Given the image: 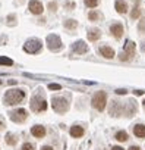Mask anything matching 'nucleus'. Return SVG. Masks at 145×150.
I'll return each mask as SVG.
<instances>
[{
	"label": "nucleus",
	"mask_w": 145,
	"mask_h": 150,
	"mask_svg": "<svg viewBox=\"0 0 145 150\" xmlns=\"http://www.w3.org/2000/svg\"><path fill=\"white\" fill-rule=\"evenodd\" d=\"M27 99V90L25 88H11L3 96V105L5 106H18Z\"/></svg>",
	"instance_id": "nucleus-1"
},
{
	"label": "nucleus",
	"mask_w": 145,
	"mask_h": 150,
	"mask_svg": "<svg viewBox=\"0 0 145 150\" xmlns=\"http://www.w3.org/2000/svg\"><path fill=\"white\" fill-rule=\"evenodd\" d=\"M50 102H51L53 110H54L56 113H59V115H64V113L70 109V102H69L64 96H62V94H54Z\"/></svg>",
	"instance_id": "nucleus-2"
},
{
	"label": "nucleus",
	"mask_w": 145,
	"mask_h": 150,
	"mask_svg": "<svg viewBox=\"0 0 145 150\" xmlns=\"http://www.w3.org/2000/svg\"><path fill=\"white\" fill-rule=\"evenodd\" d=\"M29 108L34 113H43V112L47 110L48 103H47V100L44 99V96L41 93H35L29 100Z\"/></svg>",
	"instance_id": "nucleus-3"
},
{
	"label": "nucleus",
	"mask_w": 145,
	"mask_h": 150,
	"mask_svg": "<svg viewBox=\"0 0 145 150\" xmlns=\"http://www.w3.org/2000/svg\"><path fill=\"white\" fill-rule=\"evenodd\" d=\"M91 106L98 110V112H103L107 106V93L106 91H97L94 93L92 99H91Z\"/></svg>",
	"instance_id": "nucleus-4"
},
{
	"label": "nucleus",
	"mask_w": 145,
	"mask_h": 150,
	"mask_svg": "<svg viewBox=\"0 0 145 150\" xmlns=\"http://www.w3.org/2000/svg\"><path fill=\"white\" fill-rule=\"evenodd\" d=\"M135 50H136L135 43L130 41V40H127L126 44H125V47H123V50H122L120 54H119V59H120L122 62H129V60H132L133 56H135Z\"/></svg>",
	"instance_id": "nucleus-5"
},
{
	"label": "nucleus",
	"mask_w": 145,
	"mask_h": 150,
	"mask_svg": "<svg viewBox=\"0 0 145 150\" xmlns=\"http://www.w3.org/2000/svg\"><path fill=\"white\" fill-rule=\"evenodd\" d=\"M28 110L24 109V108H16L13 110L9 112V119L15 124H24L27 119H28Z\"/></svg>",
	"instance_id": "nucleus-6"
},
{
	"label": "nucleus",
	"mask_w": 145,
	"mask_h": 150,
	"mask_svg": "<svg viewBox=\"0 0 145 150\" xmlns=\"http://www.w3.org/2000/svg\"><path fill=\"white\" fill-rule=\"evenodd\" d=\"M43 49V41L40 38H29L27 40V43L24 44V50L29 54H35V53H40Z\"/></svg>",
	"instance_id": "nucleus-7"
},
{
	"label": "nucleus",
	"mask_w": 145,
	"mask_h": 150,
	"mask_svg": "<svg viewBox=\"0 0 145 150\" xmlns=\"http://www.w3.org/2000/svg\"><path fill=\"white\" fill-rule=\"evenodd\" d=\"M46 43H47V47L51 50V52H59L63 49V44H62V40L57 34H50L47 35L46 38Z\"/></svg>",
	"instance_id": "nucleus-8"
},
{
	"label": "nucleus",
	"mask_w": 145,
	"mask_h": 150,
	"mask_svg": "<svg viewBox=\"0 0 145 150\" xmlns=\"http://www.w3.org/2000/svg\"><path fill=\"white\" fill-rule=\"evenodd\" d=\"M109 113H110V116H114V118L122 116V115H123V103L119 102V100H113V102L110 103Z\"/></svg>",
	"instance_id": "nucleus-9"
},
{
	"label": "nucleus",
	"mask_w": 145,
	"mask_h": 150,
	"mask_svg": "<svg viewBox=\"0 0 145 150\" xmlns=\"http://www.w3.org/2000/svg\"><path fill=\"white\" fill-rule=\"evenodd\" d=\"M138 110V105L135 100H127L123 103V115L127 116V118H132Z\"/></svg>",
	"instance_id": "nucleus-10"
},
{
	"label": "nucleus",
	"mask_w": 145,
	"mask_h": 150,
	"mask_svg": "<svg viewBox=\"0 0 145 150\" xmlns=\"http://www.w3.org/2000/svg\"><path fill=\"white\" fill-rule=\"evenodd\" d=\"M69 134L72 138H82L85 135V127L84 125H79V124H75L69 128Z\"/></svg>",
	"instance_id": "nucleus-11"
},
{
	"label": "nucleus",
	"mask_w": 145,
	"mask_h": 150,
	"mask_svg": "<svg viewBox=\"0 0 145 150\" xmlns=\"http://www.w3.org/2000/svg\"><path fill=\"white\" fill-rule=\"evenodd\" d=\"M88 50H90L88 44L82 40H78V41H75L74 44H72V52L76 53V54H85V53H88Z\"/></svg>",
	"instance_id": "nucleus-12"
},
{
	"label": "nucleus",
	"mask_w": 145,
	"mask_h": 150,
	"mask_svg": "<svg viewBox=\"0 0 145 150\" xmlns=\"http://www.w3.org/2000/svg\"><path fill=\"white\" fill-rule=\"evenodd\" d=\"M28 9L32 15H41L44 12V6L43 3L40 2V0H31V2L28 3Z\"/></svg>",
	"instance_id": "nucleus-13"
},
{
	"label": "nucleus",
	"mask_w": 145,
	"mask_h": 150,
	"mask_svg": "<svg viewBox=\"0 0 145 150\" xmlns=\"http://www.w3.org/2000/svg\"><path fill=\"white\" fill-rule=\"evenodd\" d=\"M123 33H125V30H123V25H122L120 22H114V24L110 25V34H111L116 40H120V38L123 37Z\"/></svg>",
	"instance_id": "nucleus-14"
},
{
	"label": "nucleus",
	"mask_w": 145,
	"mask_h": 150,
	"mask_svg": "<svg viewBox=\"0 0 145 150\" xmlns=\"http://www.w3.org/2000/svg\"><path fill=\"white\" fill-rule=\"evenodd\" d=\"M31 135L34 138H37V140H41V138H44L47 135V129L43 125H32L31 127Z\"/></svg>",
	"instance_id": "nucleus-15"
},
{
	"label": "nucleus",
	"mask_w": 145,
	"mask_h": 150,
	"mask_svg": "<svg viewBox=\"0 0 145 150\" xmlns=\"http://www.w3.org/2000/svg\"><path fill=\"white\" fill-rule=\"evenodd\" d=\"M98 53H100L103 57H106V59H113V57L116 56L114 49H113V47H110V46H107V44L100 46V47H98Z\"/></svg>",
	"instance_id": "nucleus-16"
},
{
	"label": "nucleus",
	"mask_w": 145,
	"mask_h": 150,
	"mask_svg": "<svg viewBox=\"0 0 145 150\" xmlns=\"http://www.w3.org/2000/svg\"><path fill=\"white\" fill-rule=\"evenodd\" d=\"M132 132L136 138H141L144 140L145 138V125L144 124H135L133 128H132Z\"/></svg>",
	"instance_id": "nucleus-17"
},
{
	"label": "nucleus",
	"mask_w": 145,
	"mask_h": 150,
	"mask_svg": "<svg viewBox=\"0 0 145 150\" xmlns=\"http://www.w3.org/2000/svg\"><path fill=\"white\" fill-rule=\"evenodd\" d=\"M114 9H116V12H117V13L125 15V13H127L129 6H127V3H126V0H116V3H114Z\"/></svg>",
	"instance_id": "nucleus-18"
},
{
	"label": "nucleus",
	"mask_w": 145,
	"mask_h": 150,
	"mask_svg": "<svg viewBox=\"0 0 145 150\" xmlns=\"http://www.w3.org/2000/svg\"><path fill=\"white\" fill-rule=\"evenodd\" d=\"M87 35H88L90 41H97V40L101 38V30L100 28H91V30H88Z\"/></svg>",
	"instance_id": "nucleus-19"
},
{
	"label": "nucleus",
	"mask_w": 145,
	"mask_h": 150,
	"mask_svg": "<svg viewBox=\"0 0 145 150\" xmlns=\"http://www.w3.org/2000/svg\"><path fill=\"white\" fill-rule=\"evenodd\" d=\"M18 141H19V138H18V134H15V132H8L6 135H5V143L8 144V146H16L18 144Z\"/></svg>",
	"instance_id": "nucleus-20"
},
{
	"label": "nucleus",
	"mask_w": 145,
	"mask_h": 150,
	"mask_svg": "<svg viewBox=\"0 0 145 150\" xmlns=\"http://www.w3.org/2000/svg\"><path fill=\"white\" fill-rule=\"evenodd\" d=\"M139 3H141V0H133V9H132V12H130V18H132V19H138V18H141L142 11H141Z\"/></svg>",
	"instance_id": "nucleus-21"
},
{
	"label": "nucleus",
	"mask_w": 145,
	"mask_h": 150,
	"mask_svg": "<svg viewBox=\"0 0 145 150\" xmlns=\"http://www.w3.org/2000/svg\"><path fill=\"white\" fill-rule=\"evenodd\" d=\"M63 25L69 31H75L78 28V21H75V19H64L63 21Z\"/></svg>",
	"instance_id": "nucleus-22"
},
{
	"label": "nucleus",
	"mask_w": 145,
	"mask_h": 150,
	"mask_svg": "<svg viewBox=\"0 0 145 150\" xmlns=\"http://www.w3.org/2000/svg\"><path fill=\"white\" fill-rule=\"evenodd\" d=\"M114 138H116L117 141H120V143H125V141L129 140V134H127L126 131L120 129V131H117V132L114 134Z\"/></svg>",
	"instance_id": "nucleus-23"
},
{
	"label": "nucleus",
	"mask_w": 145,
	"mask_h": 150,
	"mask_svg": "<svg viewBox=\"0 0 145 150\" xmlns=\"http://www.w3.org/2000/svg\"><path fill=\"white\" fill-rule=\"evenodd\" d=\"M100 18H101V13H100L98 11H95V9H92V11L88 13V19H90L91 22H98Z\"/></svg>",
	"instance_id": "nucleus-24"
},
{
	"label": "nucleus",
	"mask_w": 145,
	"mask_h": 150,
	"mask_svg": "<svg viewBox=\"0 0 145 150\" xmlns=\"http://www.w3.org/2000/svg\"><path fill=\"white\" fill-rule=\"evenodd\" d=\"M0 65H5V66H12L13 65V60L6 57V56H0Z\"/></svg>",
	"instance_id": "nucleus-25"
},
{
	"label": "nucleus",
	"mask_w": 145,
	"mask_h": 150,
	"mask_svg": "<svg viewBox=\"0 0 145 150\" xmlns=\"http://www.w3.org/2000/svg\"><path fill=\"white\" fill-rule=\"evenodd\" d=\"M19 150H35V146H34L31 141H25V143L19 147Z\"/></svg>",
	"instance_id": "nucleus-26"
},
{
	"label": "nucleus",
	"mask_w": 145,
	"mask_h": 150,
	"mask_svg": "<svg viewBox=\"0 0 145 150\" xmlns=\"http://www.w3.org/2000/svg\"><path fill=\"white\" fill-rule=\"evenodd\" d=\"M84 3H85V6H87V8L94 9V8H97V6H98V0H84Z\"/></svg>",
	"instance_id": "nucleus-27"
},
{
	"label": "nucleus",
	"mask_w": 145,
	"mask_h": 150,
	"mask_svg": "<svg viewBox=\"0 0 145 150\" xmlns=\"http://www.w3.org/2000/svg\"><path fill=\"white\" fill-rule=\"evenodd\" d=\"M138 30H139V33H141V34H145V19H141Z\"/></svg>",
	"instance_id": "nucleus-28"
},
{
	"label": "nucleus",
	"mask_w": 145,
	"mask_h": 150,
	"mask_svg": "<svg viewBox=\"0 0 145 150\" xmlns=\"http://www.w3.org/2000/svg\"><path fill=\"white\" fill-rule=\"evenodd\" d=\"M48 90H62L60 84H48Z\"/></svg>",
	"instance_id": "nucleus-29"
},
{
	"label": "nucleus",
	"mask_w": 145,
	"mask_h": 150,
	"mask_svg": "<svg viewBox=\"0 0 145 150\" xmlns=\"http://www.w3.org/2000/svg\"><path fill=\"white\" fill-rule=\"evenodd\" d=\"M64 8H66V11H72V9L75 8V3H74V2H70V3H69V2H66Z\"/></svg>",
	"instance_id": "nucleus-30"
},
{
	"label": "nucleus",
	"mask_w": 145,
	"mask_h": 150,
	"mask_svg": "<svg viewBox=\"0 0 145 150\" xmlns=\"http://www.w3.org/2000/svg\"><path fill=\"white\" fill-rule=\"evenodd\" d=\"M48 8H50V11H51V12H56V11H57V9H56V8H57L56 2H51V3L48 5Z\"/></svg>",
	"instance_id": "nucleus-31"
},
{
	"label": "nucleus",
	"mask_w": 145,
	"mask_h": 150,
	"mask_svg": "<svg viewBox=\"0 0 145 150\" xmlns=\"http://www.w3.org/2000/svg\"><path fill=\"white\" fill-rule=\"evenodd\" d=\"M114 93H116V94H119V96H122V94H126L127 91H126L125 88H117V90H116Z\"/></svg>",
	"instance_id": "nucleus-32"
},
{
	"label": "nucleus",
	"mask_w": 145,
	"mask_h": 150,
	"mask_svg": "<svg viewBox=\"0 0 145 150\" xmlns=\"http://www.w3.org/2000/svg\"><path fill=\"white\" fill-rule=\"evenodd\" d=\"M40 150H54V149H53V146H47V144H46V146H43Z\"/></svg>",
	"instance_id": "nucleus-33"
},
{
	"label": "nucleus",
	"mask_w": 145,
	"mask_h": 150,
	"mask_svg": "<svg viewBox=\"0 0 145 150\" xmlns=\"http://www.w3.org/2000/svg\"><path fill=\"white\" fill-rule=\"evenodd\" d=\"M133 94H135V96H142V94H144V91H142V90H135V91H133Z\"/></svg>",
	"instance_id": "nucleus-34"
},
{
	"label": "nucleus",
	"mask_w": 145,
	"mask_h": 150,
	"mask_svg": "<svg viewBox=\"0 0 145 150\" xmlns=\"http://www.w3.org/2000/svg\"><path fill=\"white\" fill-rule=\"evenodd\" d=\"M127 150H142V149H141L139 146H130V147H129Z\"/></svg>",
	"instance_id": "nucleus-35"
},
{
	"label": "nucleus",
	"mask_w": 145,
	"mask_h": 150,
	"mask_svg": "<svg viewBox=\"0 0 145 150\" xmlns=\"http://www.w3.org/2000/svg\"><path fill=\"white\" fill-rule=\"evenodd\" d=\"M110 150H125V149H123L122 146H113V147H111Z\"/></svg>",
	"instance_id": "nucleus-36"
},
{
	"label": "nucleus",
	"mask_w": 145,
	"mask_h": 150,
	"mask_svg": "<svg viewBox=\"0 0 145 150\" xmlns=\"http://www.w3.org/2000/svg\"><path fill=\"white\" fill-rule=\"evenodd\" d=\"M141 50H142V52H144V53H145V41H144V43H142V44H141Z\"/></svg>",
	"instance_id": "nucleus-37"
},
{
	"label": "nucleus",
	"mask_w": 145,
	"mask_h": 150,
	"mask_svg": "<svg viewBox=\"0 0 145 150\" xmlns=\"http://www.w3.org/2000/svg\"><path fill=\"white\" fill-rule=\"evenodd\" d=\"M0 129H5V124L2 121H0Z\"/></svg>",
	"instance_id": "nucleus-38"
},
{
	"label": "nucleus",
	"mask_w": 145,
	"mask_h": 150,
	"mask_svg": "<svg viewBox=\"0 0 145 150\" xmlns=\"http://www.w3.org/2000/svg\"><path fill=\"white\" fill-rule=\"evenodd\" d=\"M142 108H144V110H145V100L142 102Z\"/></svg>",
	"instance_id": "nucleus-39"
},
{
	"label": "nucleus",
	"mask_w": 145,
	"mask_h": 150,
	"mask_svg": "<svg viewBox=\"0 0 145 150\" xmlns=\"http://www.w3.org/2000/svg\"><path fill=\"white\" fill-rule=\"evenodd\" d=\"M0 86H2V80H0Z\"/></svg>",
	"instance_id": "nucleus-40"
}]
</instances>
